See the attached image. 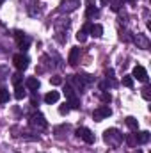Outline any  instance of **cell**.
<instances>
[{"label":"cell","mask_w":151,"mask_h":153,"mask_svg":"<svg viewBox=\"0 0 151 153\" xmlns=\"http://www.w3.org/2000/svg\"><path fill=\"white\" fill-rule=\"evenodd\" d=\"M29 45H30V38H27V36L18 41V46H20L21 50H27V48H29Z\"/></svg>","instance_id":"cell-18"},{"label":"cell","mask_w":151,"mask_h":153,"mask_svg":"<svg viewBox=\"0 0 151 153\" xmlns=\"http://www.w3.org/2000/svg\"><path fill=\"white\" fill-rule=\"evenodd\" d=\"M78 57H80V48H78V46H73L71 52H70L68 62H70L71 66H76V64H78Z\"/></svg>","instance_id":"cell-8"},{"label":"cell","mask_w":151,"mask_h":153,"mask_svg":"<svg viewBox=\"0 0 151 153\" xmlns=\"http://www.w3.org/2000/svg\"><path fill=\"white\" fill-rule=\"evenodd\" d=\"M59 98H61L59 91H50V93L44 94V102L46 103H55V102H59Z\"/></svg>","instance_id":"cell-9"},{"label":"cell","mask_w":151,"mask_h":153,"mask_svg":"<svg viewBox=\"0 0 151 153\" xmlns=\"http://www.w3.org/2000/svg\"><path fill=\"white\" fill-rule=\"evenodd\" d=\"M135 139H137V143H139V144H146V143L150 141V132H148V130L139 132V134H135Z\"/></svg>","instance_id":"cell-10"},{"label":"cell","mask_w":151,"mask_h":153,"mask_svg":"<svg viewBox=\"0 0 151 153\" xmlns=\"http://www.w3.org/2000/svg\"><path fill=\"white\" fill-rule=\"evenodd\" d=\"M94 13H96L94 2H93V0H87V11H85V16H87V18H91V16H93Z\"/></svg>","instance_id":"cell-16"},{"label":"cell","mask_w":151,"mask_h":153,"mask_svg":"<svg viewBox=\"0 0 151 153\" xmlns=\"http://www.w3.org/2000/svg\"><path fill=\"white\" fill-rule=\"evenodd\" d=\"M126 125H128V128L130 130H133V132H137V128H139V121L135 119V117H126Z\"/></svg>","instance_id":"cell-13"},{"label":"cell","mask_w":151,"mask_h":153,"mask_svg":"<svg viewBox=\"0 0 151 153\" xmlns=\"http://www.w3.org/2000/svg\"><path fill=\"white\" fill-rule=\"evenodd\" d=\"M9 102V91L5 87H0V103H7Z\"/></svg>","instance_id":"cell-17"},{"label":"cell","mask_w":151,"mask_h":153,"mask_svg":"<svg viewBox=\"0 0 151 153\" xmlns=\"http://www.w3.org/2000/svg\"><path fill=\"white\" fill-rule=\"evenodd\" d=\"M91 34H93L94 38H100V36L103 34V27L98 25V23H96V25H91Z\"/></svg>","instance_id":"cell-14"},{"label":"cell","mask_w":151,"mask_h":153,"mask_svg":"<svg viewBox=\"0 0 151 153\" xmlns=\"http://www.w3.org/2000/svg\"><path fill=\"white\" fill-rule=\"evenodd\" d=\"M103 139H105V143L107 144H110V146H119L123 141H124V135L119 132V130H115V128H107L105 132H103Z\"/></svg>","instance_id":"cell-1"},{"label":"cell","mask_w":151,"mask_h":153,"mask_svg":"<svg viewBox=\"0 0 151 153\" xmlns=\"http://www.w3.org/2000/svg\"><path fill=\"white\" fill-rule=\"evenodd\" d=\"M137 153H142V152H137Z\"/></svg>","instance_id":"cell-30"},{"label":"cell","mask_w":151,"mask_h":153,"mask_svg":"<svg viewBox=\"0 0 151 153\" xmlns=\"http://www.w3.org/2000/svg\"><path fill=\"white\" fill-rule=\"evenodd\" d=\"M13 62H14L16 70L23 71V70H27V66H29V57L23 55V53H16V55L13 57Z\"/></svg>","instance_id":"cell-4"},{"label":"cell","mask_w":151,"mask_h":153,"mask_svg":"<svg viewBox=\"0 0 151 153\" xmlns=\"http://www.w3.org/2000/svg\"><path fill=\"white\" fill-rule=\"evenodd\" d=\"M85 39H87V34H85L84 30H80V32L76 34V41H80V43H84Z\"/></svg>","instance_id":"cell-27"},{"label":"cell","mask_w":151,"mask_h":153,"mask_svg":"<svg viewBox=\"0 0 151 153\" xmlns=\"http://www.w3.org/2000/svg\"><path fill=\"white\" fill-rule=\"evenodd\" d=\"M110 7H112V11H119V7H121V0H110Z\"/></svg>","instance_id":"cell-26"},{"label":"cell","mask_w":151,"mask_h":153,"mask_svg":"<svg viewBox=\"0 0 151 153\" xmlns=\"http://www.w3.org/2000/svg\"><path fill=\"white\" fill-rule=\"evenodd\" d=\"M50 84H52V85H61V84H62V78H61V76H52V78H50Z\"/></svg>","instance_id":"cell-23"},{"label":"cell","mask_w":151,"mask_h":153,"mask_svg":"<svg viewBox=\"0 0 151 153\" xmlns=\"http://www.w3.org/2000/svg\"><path fill=\"white\" fill-rule=\"evenodd\" d=\"M25 85H27L29 89H32V91H38L39 89V80L36 78V76H29L27 82H25Z\"/></svg>","instance_id":"cell-11"},{"label":"cell","mask_w":151,"mask_h":153,"mask_svg":"<svg viewBox=\"0 0 151 153\" xmlns=\"http://www.w3.org/2000/svg\"><path fill=\"white\" fill-rule=\"evenodd\" d=\"M110 114H112L110 107H107V105H101V107H98V109L93 112V117H94V121H101V119L109 117Z\"/></svg>","instance_id":"cell-5"},{"label":"cell","mask_w":151,"mask_h":153,"mask_svg":"<svg viewBox=\"0 0 151 153\" xmlns=\"http://www.w3.org/2000/svg\"><path fill=\"white\" fill-rule=\"evenodd\" d=\"M101 102H103V103H110V102H112V96H110L109 93H101Z\"/></svg>","instance_id":"cell-24"},{"label":"cell","mask_w":151,"mask_h":153,"mask_svg":"<svg viewBox=\"0 0 151 153\" xmlns=\"http://www.w3.org/2000/svg\"><path fill=\"white\" fill-rule=\"evenodd\" d=\"M27 96V91L23 89V85H16V89H14V98L16 100H23Z\"/></svg>","instance_id":"cell-12"},{"label":"cell","mask_w":151,"mask_h":153,"mask_svg":"<svg viewBox=\"0 0 151 153\" xmlns=\"http://www.w3.org/2000/svg\"><path fill=\"white\" fill-rule=\"evenodd\" d=\"M132 78H137V80L148 84V71H146V68L144 66H135L133 71H132Z\"/></svg>","instance_id":"cell-7"},{"label":"cell","mask_w":151,"mask_h":153,"mask_svg":"<svg viewBox=\"0 0 151 153\" xmlns=\"http://www.w3.org/2000/svg\"><path fill=\"white\" fill-rule=\"evenodd\" d=\"M29 123H30L34 128H38V130H44V128L48 126V121L44 119V116L41 114V112H34V114L30 116Z\"/></svg>","instance_id":"cell-2"},{"label":"cell","mask_w":151,"mask_h":153,"mask_svg":"<svg viewBox=\"0 0 151 153\" xmlns=\"http://www.w3.org/2000/svg\"><path fill=\"white\" fill-rule=\"evenodd\" d=\"M123 85H126V87H132V85H133V78H132V75L123 76Z\"/></svg>","instance_id":"cell-20"},{"label":"cell","mask_w":151,"mask_h":153,"mask_svg":"<svg viewBox=\"0 0 151 153\" xmlns=\"http://www.w3.org/2000/svg\"><path fill=\"white\" fill-rule=\"evenodd\" d=\"M13 84H14V87H16V85H21V75H20V73L13 75Z\"/></svg>","instance_id":"cell-22"},{"label":"cell","mask_w":151,"mask_h":153,"mask_svg":"<svg viewBox=\"0 0 151 153\" xmlns=\"http://www.w3.org/2000/svg\"><path fill=\"white\" fill-rule=\"evenodd\" d=\"M150 91H151V87L148 85V84H146V85L142 87V98H144V100H150V98H151Z\"/></svg>","instance_id":"cell-21"},{"label":"cell","mask_w":151,"mask_h":153,"mask_svg":"<svg viewBox=\"0 0 151 153\" xmlns=\"http://www.w3.org/2000/svg\"><path fill=\"white\" fill-rule=\"evenodd\" d=\"M59 112H61L62 116H64V114H68V112H70V107H68V103H64L62 107H59Z\"/></svg>","instance_id":"cell-28"},{"label":"cell","mask_w":151,"mask_h":153,"mask_svg":"<svg viewBox=\"0 0 151 153\" xmlns=\"http://www.w3.org/2000/svg\"><path fill=\"white\" fill-rule=\"evenodd\" d=\"M78 5H80V0H62L59 11L61 13H71V11H75Z\"/></svg>","instance_id":"cell-6"},{"label":"cell","mask_w":151,"mask_h":153,"mask_svg":"<svg viewBox=\"0 0 151 153\" xmlns=\"http://www.w3.org/2000/svg\"><path fill=\"white\" fill-rule=\"evenodd\" d=\"M126 143H128L130 146H135V144H137V139H135V134H132V135H128V137H126Z\"/></svg>","instance_id":"cell-25"},{"label":"cell","mask_w":151,"mask_h":153,"mask_svg":"<svg viewBox=\"0 0 151 153\" xmlns=\"http://www.w3.org/2000/svg\"><path fill=\"white\" fill-rule=\"evenodd\" d=\"M76 137H80V139H84L87 144H93L94 141H96V137H94V134L89 130V128H85V126H82V128H76Z\"/></svg>","instance_id":"cell-3"},{"label":"cell","mask_w":151,"mask_h":153,"mask_svg":"<svg viewBox=\"0 0 151 153\" xmlns=\"http://www.w3.org/2000/svg\"><path fill=\"white\" fill-rule=\"evenodd\" d=\"M126 2H130V4H133V2H135V0H126Z\"/></svg>","instance_id":"cell-29"},{"label":"cell","mask_w":151,"mask_h":153,"mask_svg":"<svg viewBox=\"0 0 151 153\" xmlns=\"http://www.w3.org/2000/svg\"><path fill=\"white\" fill-rule=\"evenodd\" d=\"M68 105H70V109H78V107H80V98L76 96V98L68 100Z\"/></svg>","instance_id":"cell-19"},{"label":"cell","mask_w":151,"mask_h":153,"mask_svg":"<svg viewBox=\"0 0 151 153\" xmlns=\"http://www.w3.org/2000/svg\"><path fill=\"white\" fill-rule=\"evenodd\" d=\"M135 43H139V45H141V48H148V46H150V41L146 39V36H142V34H137Z\"/></svg>","instance_id":"cell-15"}]
</instances>
